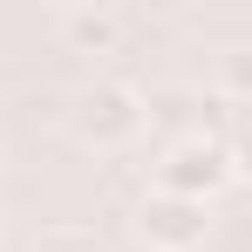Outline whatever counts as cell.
<instances>
[{
    "label": "cell",
    "mask_w": 252,
    "mask_h": 252,
    "mask_svg": "<svg viewBox=\"0 0 252 252\" xmlns=\"http://www.w3.org/2000/svg\"><path fill=\"white\" fill-rule=\"evenodd\" d=\"M136 129H143V95L129 82H95L82 95V109H75V136L95 143V150H116V143H129Z\"/></svg>",
    "instance_id": "cell-1"
},
{
    "label": "cell",
    "mask_w": 252,
    "mask_h": 252,
    "mask_svg": "<svg viewBox=\"0 0 252 252\" xmlns=\"http://www.w3.org/2000/svg\"><path fill=\"white\" fill-rule=\"evenodd\" d=\"M225 177H232V157H225V143H211V136H191V143H177L164 164H157V191L205 205V198L225 184Z\"/></svg>",
    "instance_id": "cell-2"
},
{
    "label": "cell",
    "mask_w": 252,
    "mask_h": 252,
    "mask_svg": "<svg viewBox=\"0 0 252 252\" xmlns=\"http://www.w3.org/2000/svg\"><path fill=\"white\" fill-rule=\"evenodd\" d=\"M136 239H143V252H198L205 246V205L150 191L143 211H136Z\"/></svg>",
    "instance_id": "cell-3"
},
{
    "label": "cell",
    "mask_w": 252,
    "mask_h": 252,
    "mask_svg": "<svg viewBox=\"0 0 252 252\" xmlns=\"http://www.w3.org/2000/svg\"><path fill=\"white\" fill-rule=\"evenodd\" d=\"M62 34L82 48V55H109V48L123 41V21L109 7H75V14H62Z\"/></svg>",
    "instance_id": "cell-4"
},
{
    "label": "cell",
    "mask_w": 252,
    "mask_h": 252,
    "mask_svg": "<svg viewBox=\"0 0 252 252\" xmlns=\"http://www.w3.org/2000/svg\"><path fill=\"white\" fill-rule=\"evenodd\" d=\"M218 82H225V95H252V48H232L218 62Z\"/></svg>",
    "instance_id": "cell-5"
},
{
    "label": "cell",
    "mask_w": 252,
    "mask_h": 252,
    "mask_svg": "<svg viewBox=\"0 0 252 252\" xmlns=\"http://www.w3.org/2000/svg\"><path fill=\"white\" fill-rule=\"evenodd\" d=\"M225 157H232V170H252V123L239 129V143H225Z\"/></svg>",
    "instance_id": "cell-6"
},
{
    "label": "cell",
    "mask_w": 252,
    "mask_h": 252,
    "mask_svg": "<svg viewBox=\"0 0 252 252\" xmlns=\"http://www.w3.org/2000/svg\"><path fill=\"white\" fill-rule=\"evenodd\" d=\"M136 252H143V246H136Z\"/></svg>",
    "instance_id": "cell-7"
}]
</instances>
